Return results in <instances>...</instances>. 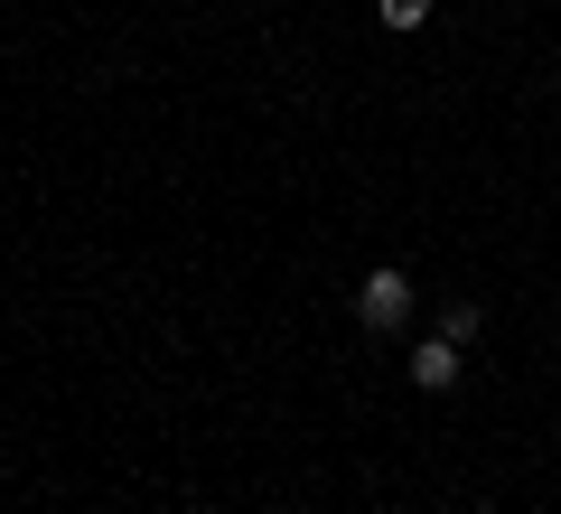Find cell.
<instances>
[{
	"label": "cell",
	"mask_w": 561,
	"mask_h": 514,
	"mask_svg": "<svg viewBox=\"0 0 561 514\" xmlns=\"http://www.w3.org/2000/svg\"><path fill=\"white\" fill-rule=\"evenodd\" d=\"M412 272H402V262H375V272L356 281V328L365 336H393V328H412Z\"/></svg>",
	"instance_id": "cell-1"
},
{
	"label": "cell",
	"mask_w": 561,
	"mask_h": 514,
	"mask_svg": "<svg viewBox=\"0 0 561 514\" xmlns=\"http://www.w3.org/2000/svg\"><path fill=\"white\" fill-rule=\"evenodd\" d=\"M402 375H412V393H449V384L468 375V346H449V336H421Z\"/></svg>",
	"instance_id": "cell-2"
},
{
	"label": "cell",
	"mask_w": 561,
	"mask_h": 514,
	"mask_svg": "<svg viewBox=\"0 0 561 514\" xmlns=\"http://www.w3.org/2000/svg\"><path fill=\"white\" fill-rule=\"evenodd\" d=\"M478 328H486V309H478V299H449V309L431 318V336H449V346H478Z\"/></svg>",
	"instance_id": "cell-3"
},
{
	"label": "cell",
	"mask_w": 561,
	"mask_h": 514,
	"mask_svg": "<svg viewBox=\"0 0 561 514\" xmlns=\"http://www.w3.org/2000/svg\"><path fill=\"white\" fill-rule=\"evenodd\" d=\"M375 20H383V28H402V38H412V28H431V0H375Z\"/></svg>",
	"instance_id": "cell-4"
}]
</instances>
